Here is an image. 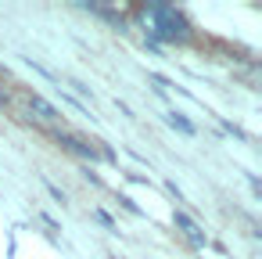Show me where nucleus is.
Here are the masks:
<instances>
[{"label": "nucleus", "mask_w": 262, "mask_h": 259, "mask_svg": "<svg viewBox=\"0 0 262 259\" xmlns=\"http://www.w3.org/2000/svg\"><path fill=\"white\" fill-rule=\"evenodd\" d=\"M140 15L147 18V33H151L155 40L183 44V40L190 36L187 18H183L176 8H169V4H147V8H140ZM155 40H151V44H155Z\"/></svg>", "instance_id": "f257e3e1"}, {"label": "nucleus", "mask_w": 262, "mask_h": 259, "mask_svg": "<svg viewBox=\"0 0 262 259\" xmlns=\"http://www.w3.org/2000/svg\"><path fill=\"white\" fill-rule=\"evenodd\" d=\"M172 223H176V230H180L194 248H205V230H198V223H194L187 212H176V216H172Z\"/></svg>", "instance_id": "f03ea898"}, {"label": "nucleus", "mask_w": 262, "mask_h": 259, "mask_svg": "<svg viewBox=\"0 0 262 259\" xmlns=\"http://www.w3.org/2000/svg\"><path fill=\"white\" fill-rule=\"evenodd\" d=\"M29 112H33L40 123H58V112H54V105H51V101H43L40 94H29Z\"/></svg>", "instance_id": "7ed1b4c3"}, {"label": "nucleus", "mask_w": 262, "mask_h": 259, "mask_svg": "<svg viewBox=\"0 0 262 259\" xmlns=\"http://www.w3.org/2000/svg\"><path fill=\"white\" fill-rule=\"evenodd\" d=\"M58 141H61V144H65V148L72 151V155H79V158H94V155H97V151H94V144H83L79 137H69V133H58Z\"/></svg>", "instance_id": "20e7f679"}, {"label": "nucleus", "mask_w": 262, "mask_h": 259, "mask_svg": "<svg viewBox=\"0 0 262 259\" xmlns=\"http://www.w3.org/2000/svg\"><path fill=\"white\" fill-rule=\"evenodd\" d=\"M169 123H172L176 130H183V133H190V137H194V126H190V123H187L183 115H176V112H172V115H169Z\"/></svg>", "instance_id": "39448f33"}, {"label": "nucleus", "mask_w": 262, "mask_h": 259, "mask_svg": "<svg viewBox=\"0 0 262 259\" xmlns=\"http://www.w3.org/2000/svg\"><path fill=\"white\" fill-rule=\"evenodd\" d=\"M97 220H101V223H104V227H112V230H115V220H112V216H108V212H104V209H97Z\"/></svg>", "instance_id": "423d86ee"}, {"label": "nucleus", "mask_w": 262, "mask_h": 259, "mask_svg": "<svg viewBox=\"0 0 262 259\" xmlns=\"http://www.w3.org/2000/svg\"><path fill=\"white\" fill-rule=\"evenodd\" d=\"M0 105H8V94H4V90H0Z\"/></svg>", "instance_id": "0eeeda50"}]
</instances>
